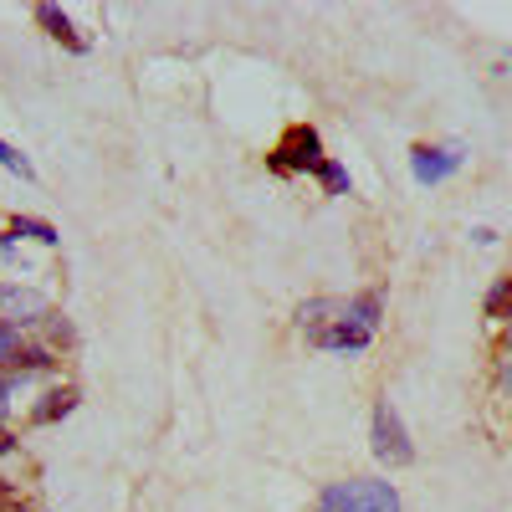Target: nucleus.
Returning a JSON list of instances; mask_svg holds the SVG:
<instances>
[{
	"instance_id": "423d86ee",
	"label": "nucleus",
	"mask_w": 512,
	"mask_h": 512,
	"mask_svg": "<svg viewBox=\"0 0 512 512\" xmlns=\"http://www.w3.org/2000/svg\"><path fill=\"white\" fill-rule=\"evenodd\" d=\"M77 384H57V390H47L36 405H31V425H57V420H67L72 410H77Z\"/></svg>"
},
{
	"instance_id": "f3484780",
	"label": "nucleus",
	"mask_w": 512,
	"mask_h": 512,
	"mask_svg": "<svg viewBox=\"0 0 512 512\" xmlns=\"http://www.w3.org/2000/svg\"><path fill=\"white\" fill-rule=\"evenodd\" d=\"M11 390H16V374H11V369H0V420L11 415Z\"/></svg>"
},
{
	"instance_id": "ddd939ff",
	"label": "nucleus",
	"mask_w": 512,
	"mask_h": 512,
	"mask_svg": "<svg viewBox=\"0 0 512 512\" xmlns=\"http://www.w3.org/2000/svg\"><path fill=\"white\" fill-rule=\"evenodd\" d=\"M318 185H323V195H349V190H354L349 169L338 164V159H323V169H318Z\"/></svg>"
},
{
	"instance_id": "9d476101",
	"label": "nucleus",
	"mask_w": 512,
	"mask_h": 512,
	"mask_svg": "<svg viewBox=\"0 0 512 512\" xmlns=\"http://www.w3.org/2000/svg\"><path fill=\"white\" fill-rule=\"evenodd\" d=\"M338 308H344V303H333V297H313V303L297 308V328L308 333V344H313V338H318V333L338 318Z\"/></svg>"
},
{
	"instance_id": "7ed1b4c3",
	"label": "nucleus",
	"mask_w": 512,
	"mask_h": 512,
	"mask_svg": "<svg viewBox=\"0 0 512 512\" xmlns=\"http://www.w3.org/2000/svg\"><path fill=\"white\" fill-rule=\"evenodd\" d=\"M369 451L374 461L384 466H410L415 461V446H410V431H405V420L390 400H379L374 405V420H369Z\"/></svg>"
},
{
	"instance_id": "f257e3e1",
	"label": "nucleus",
	"mask_w": 512,
	"mask_h": 512,
	"mask_svg": "<svg viewBox=\"0 0 512 512\" xmlns=\"http://www.w3.org/2000/svg\"><path fill=\"white\" fill-rule=\"evenodd\" d=\"M318 512H400V492L395 482H379V477L328 482L318 492Z\"/></svg>"
},
{
	"instance_id": "a211bd4d",
	"label": "nucleus",
	"mask_w": 512,
	"mask_h": 512,
	"mask_svg": "<svg viewBox=\"0 0 512 512\" xmlns=\"http://www.w3.org/2000/svg\"><path fill=\"white\" fill-rule=\"evenodd\" d=\"M16 451H21V441L6 431V425H0V456H16Z\"/></svg>"
},
{
	"instance_id": "20e7f679",
	"label": "nucleus",
	"mask_w": 512,
	"mask_h": 512,
	"mask_svg": "<svg viewBox=\"0 0 512 512\" xmlns=\"http://www.w3.org/2000/svg\"><path fill=\"white\" fill-rule=\"evenodd\" d=\"M47 313H52L47 292L21 287V282H0V323L6 328H41Z\"/></svg>"
},
{
	"instance_id": "1a4fd4ad",
	"label": "nucleus",
	"mask_w": 512,
	"mask_h": 512,
	"mask_svg": "<svg viewBox=\"0 0 512 512\" xmlns=\"http://www.w3.org/2000/svg\"><path fill=\"white\" fill-rule=\"evenodd\" d=\"M52 369H57V349L52 344H26L16 354V364H11L16 379H41V374H52Z\"/></svg>"
},
{
	"instance_id": "9b49d317",
	"label": "nucleus",
	"mask_w": 512,
	"mask_h": 512,
	"mask_svg": "<svg viewBox=\"0 0 512 512\" xmlns=\"http://www.w3.org/2000/svg\"><path fill=\"white\" fill-rule=\"evenodd\" d=\"M6 231H11L16 241H36V246H57V241H62V231H57L52 221H36V216H11Z\"/></svg>"
},
{
	"instance_id": "4468645a",
	"label": "nucleus",
	"mask_w": 512,
	"mask_h": 512,
	"mask_svg": "<svg viewBox=\"0 0 512 512\" xmlns=\"http://www.w3.org/2000/svg\"><path fill=\"white\" fill-rule=\"evenodd\" d=\"M21 349H26V338H21V328H6V323H0V369H11Z\"/></svg>"
},
{
	"instance_id": "0eeeda50",
	"label": "nucleus",
	"mask_w": 512,
	"mask_h": 512,
	"mask_svg": "<svg viewBox=\"0 0 512 512\" xmlns=\"http://www.w3.org/2000/svg\"><path fill=\"white\" fill-rule=\"evenodd\" d=\"M379 313H384V292H359L338 308V318H344L349 328H359V333H379Z\"/></svg>"
},
{
	"instance_id": "412c9836",
	"label": "nucleus",
	"mask_w": 512,
	"mask_h": 512,
	"mask_svg": "<svg viewBox=\"0 0 512 512\" xmlns=\"http://www.w3.org/2000/svg\"><path fill=\"white\" fill-rule=\"evenodd\" d=\"M502 354H512V323L502 328Z\"/></svg>"
},
{
	"instance_id": "6ab92c4d",
	"label": "nucleus",
	"mask_w": 512,
	"mask_h": 512,
	"mask_svg": "<svg viewBox=\"0 0 512 512\" xmlns=\"http://www.w3.org/2000/svg\"><path fill=\"white\" fill-rule=\"evenodd\" d=\"M497 379H502L507 390H512V354H502V359H497Z\"/></svg>"
},
{
	"instance_id": "6e6552de",
	"label": "nucleus",
	"mask_w": 512,
	"mask_h": 512,
	"mask_svg": "<svg viewBox=\"0 0 512 512\" xmlns=\"http://www.w3.org/2000/svg\"><path fill=\"white\" fill-rule=\"evenodd\" d=\"M36 21L47 26V36L62 41L67 52H88V36H77V26H72V16L62 6H36Z\"/></svg>"
},
{
	"instance_id": "39448f33",
	"label": "nucleus",
	"mask_w": 512,
	"mask_h": 512,
	"mask_svg": "<svg viewBox=\"0 0 512 512\" xmlns=\"http://www.w3.org/2000/svg\"><path fill=\"white\" fill-rule=\"evenodd\" d=\"M461 149L456 144H415L410 149V175L420 180V185H441V180H451L456 169H461Z\"/></svg>"
},
{
	"instance_id": "aec40b11",
	"label": "nucleus",
	"mask_w": 512,
	"mask_h": 512,
	"mask_svg": "<svg viewBox=\"0 0 512 512\" xmlns=\"http://www.w3.org/2000/svg\"><path fill=\"white\" fill-rule=\"evenodd\" d=\"M472 236H477V246H492V241H497V231H492V226H477Z\"/></svg>"
},
{
	"instance_id": "f8f14e48",
	"label": "nucleus",
	"mask_w": 512,
	"mask_h": 512,
	"mask_svg": "<svg viewBox=\"0 0 512 512\" xmlns=\"http://www.w3.org/2000/svg\"><path fill=\"white\" fill-rule=\"evenodd\" d=\"M482 313H487L492 323H512V277H497V282L487 287Z\"/></svg>"
},
{
	"instance_id": "dca6fc26",
	"label": "nucleus",
	"mask_w": 512,
	"mask_h": 512,
	"mask_svg": "<svg viewBox=\"0 0 512 512\" xmlns=\"http://www.w3.org/2000/svg\"><path fill=\"white\" fill-rule=\"evenodd\" d=\"M41 328L52 333V344H72V323L62 313H47V318H41Z\"/></svg>"
},
{
	"instance_id": "f03ea898",
	"label": "nucleus",
	"mask_w": 512,
	"mask_h": 512,
	"mask_svg": "<svg viewBox=\"0 0 512 512\" xmlns=\"http://www.w3.org/2000/svg\"><path fill=\"white\" fill-rule=\"evenodd\" d=\"M323 139H318V128L313 123H292L287 128V134L267 149V169H272V175H318V169H323Z\"/></svg>"
},
{
	"instance_id": "2eb2a0df",
	"label": "nucleus",
	"mask_w": 512,
	"mask_h": 512,
	"mask_svg": "<svg viewBox=\"0 0 512 512\" xmlns=\"http://www.w3.org/2000/svg\"><path fill=\"white\" fill-rule=\"evenodd\" d=\"M0 164H6L11 175H21V180H31V175H36V169H31V159H26L16 144H6V139H0Z\"/></svg>"
}]
</instances>
